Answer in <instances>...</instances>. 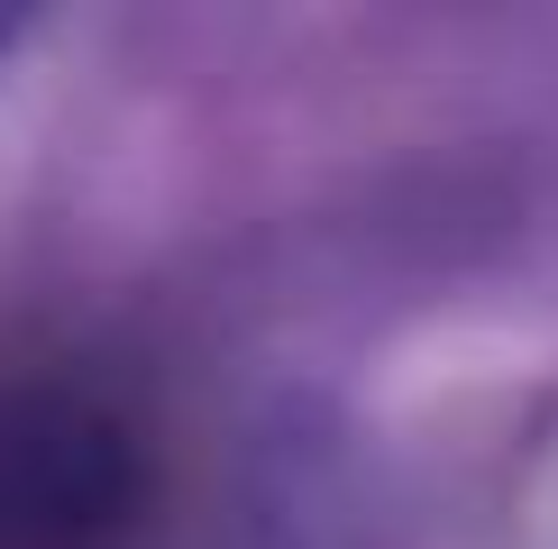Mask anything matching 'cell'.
I'll return each mask as SVG.
<instances>
[{"label": "cell", "instance_id": "obj_1", "mask_svg": "<svg viewBox=\"0 0 558 549\" xmlns=\"http://www.w3.org/2000/svg\"><path fill=\"white\" fill-rule=\"evenodd\" d=\"M174 467L129 366L0 339V549H147Z\"/></svg>", "mask_w": 558, "mask_h": 549}]
</instances>
